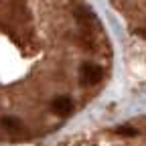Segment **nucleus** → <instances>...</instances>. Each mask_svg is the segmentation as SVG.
<instances>
[{
	"label": "nucleus",
	"mask_w": 146,
	"mask_h": 146,
	"mask_svg": "<svg viewBox=\"0 0 146 146\" xmlns=\"http://www.w3.org/2000/svg\"><path fill=\"white\" fill-rule=\"evenodd\" d=\"M104 75L102 67H98L96 63H83L79 69V79L83 85H96Z\"/></svg>",
	"instance_id": "1"
},
{
	"label": "nucleus",
	"mask_w": 146,
	"mask_h": 146,
	"mask_svg": "<svg viewBox=\"0 0 146 146\" xmlns=\"http://www.w3.org/2000/svg\"><path fill=\"white\" fill-rule=\"evenodd\" d=\"M0 126H2V130L8 132L10 136H16V138H23L27 136V130H25V124L18 120V118H12V116H6L0 120Z\"/></svg>",
	"instance_id": "2"
},
{
	"label": "nucleus",
	"mask_w": 146,
	"mask_h": 146,
	"mask_svg": "<svg viewBox=\"0 0 146 146\" xmlns=\"http://www.w3.org/2000/svg\"><path fill=\"white\" fill-rule=\"evenodd\" d=\"M51 110L57 116H69L71 114V110H73V102L65 96H59V98H55L53 104H51Z\"/></svg>",
	"instance_id": "3"
},
{
	"label": "nucleus",
	"mask_w": 146,
	"mask_h": 146,
	"mask_svg": "<svg viewBox=\"0 0 146 146\" xmlns=\"http://www.w3.org/2000/svg\"><path fill=\"white\" fill-rule=\"evenodd\" d=\"M75 16H77V21H79V23H81L83 27H96V25H98L96 16L91 14V12H87V10H83V12L79 10V12H77Z\"/></svg>",
	"instance_id": "4"
},
{
	"label": "nucleus",
	"mask_w": 146,
	"mask_h": 146,
	"mask_svg": "<svg viewBox=\"0 0 146 146\" xmlns=\"http://www.w3.org/2000/svg\"><path fill=\"white\" fill-rule=\"evenodd\" d=\"M118 134H120V136H136V128L122 126V128H118Z\"/></svg>",
	"instance_id": "5"
}]
</instances>
